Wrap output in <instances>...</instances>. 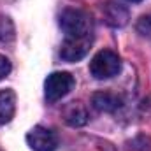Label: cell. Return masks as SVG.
<instances>
[{"label": "cell", "instance_id": "9", "mask_svg": "<svg viewBox=\"0 0 151 151\" xmlns=\"http://www.w3.org/2000/svg\"><path fill=\"white\" fill-rule=\"evenodd\" d=\"M16 111V95L12 90H0V125L12 119Z\"/></svg>", "mask_w": 151, "mask_h": 151}, {"label": "cell", "instance_id": "10", "mask_svg": "<svg viewBox=\"0 0 151 151\" xmlns=\"http://www.w3.org/2000/svg\"><path fill=\"white\" fill-rule=\"evenodd\" d=\"M14 37H16V32H14V25H12L11 18L0 16V42L9 44L14 40Z\"/></svg>", "mask_w": 151, "mask_h": 151}, {"label": "cell", "instance_id": "12", "mask_svg": "<svg viewBox=\"0 0 151 151\" xmlns=\"http://www.w3.org/2000/svg\"><path fill=\"white\" fill-rule=\"evenodd\" d=\"M137 30L142 34V35H148L151 37V16H142L137 23Z\"/></svg>", "mask_w": 151, "mask_h": 151}, {"label": "cell", "instance_id": "7", "mask_svg": "<svg viewBox=\"0 0 151 151\" xmlns=\"http://www.w3.org/2000/svg\"><path fill=\"white\" fill-rule=\"evenodd\" d=\"M62 116L65 119L67 125L70 127H83L88 123L90 116H88V109L83 102H69L63 111H62Z\"/></svg>", "mask_w": 151, "mask_h": 151}, {"label": "cell", "instance_id": "11", "mask_svg": "<svg viewBox=\"0 0 151 151\" xmlns=\"http://www.w3.org/2000/svg\"><path fill=\"white\" fill-rule=\"evenodd\" d=\"M132 148L134 150H139V151H151V139L141 135L135 141H132Z\"/></svg>", "mask_w": 151, "mask_h": 151}, {"label": "cell", "instance_id": "6", "mask_svg": "<svg viewBox=\"0 0 151 151\" xmlns=\"http://www.w3.org/2000/svg\"><path fill=\"white\" fill-rule=\"evenodd\" d=\"M102 12H104V19L109 27L114 28H121L128 23L130 19V12L125 5H121L119 2H107L104 7H102Z\"/></svg>", "mask_w": 151, "mask_h": 151}, {"label": "cell", "instance_id": "8", "mask_svg": "<svg viewBox=\"0 0 151 151\" xmlns=\"http://www.w3.org/2000/svg\"><path fill=\"white\" fill-rule=\"evenodd\" d=\"M91 104L97 111L102 113H114L121 107V99L109 91H99L91 97Z\"/></svg>", "mask_w": 151, "mask_h": 151}, {"label": "cell", "instance_id": "4", "mask_svg": "<svg viewBox=\"0 0 151 151\" xmlns=\"http://www.w3.org/2000/svg\"><path fill=\"white\" fill-rule=\"evenodd\" d=\"M91 35H67L62 42L60 47V56L65 62H77L84 58L91 47Z\"/></svg>", "mask_w": 151, "mask_h": 151}, {"label": "cell", "instance_id": "14", "mask_svg": "<svg viewBox=\"0 0 151 151\" xmlns=\"http://www.w3.org/2000/svg\"><path fill=\"white\" fill-rule=\"evenodd\" d=\"M127 2H132V4H137V2H141V0H127Z\"/></svg>", "mask_w": 151, "mask_h": 151}, {"label": "cell", "instance_id": "2", "mask_svg": "<svg viewBox=\"0 0 151 151\" xmlns=\"http://www.w3.org/2000/svg\"><path fill=\"white\" fill-rule=\"evenodd\" d=\"M121 69V60L119 56L109 51V49H104V51H99L91 63H90V72L95 79H107V77H113L119 72Z\"/></svg>", "mask_w": 151, "mask_h": 151}, {"label": "cell", "instance_id": "5", "mask_svg": "<svg viewBox=\"0 0 151 151\" xmlns=\"http://www.w3.org/2000/svg\"><path fill=\"white\" fill-rule=\"evenodd\" d=\"M27 142L34 151H55L58 146L56 135L44 127H34L27 134Z\"/></svg>", "mask_w": 151, "mask_h": 151}, {"label": "cell", "instance_id": "1", "mask_svg": "<svg viewBox=\"0 0 151 151\" xmlns=\"http://www.w3.org/2000/svg\"><path fill=\"white\" fill-rule=\"evenodd\" d=\"M60 27L67 35H91V16L81 9H65L60 14Z\"/></svg>", "mask_w": 151, "mask_h": 151}, {"label": "cell", "instance_id": "13", "mask_svg": "<svg viewBox=\"0 0 151 151\" xmlns=\"http://www.w3.org/2000/svg\"><path fill=\"white\" fill-rule=\"evenodd\" d=\"M9 72H11V62L5 56L0 55V79H4L5 76H9Z\"/></svg>", "mask_w": 151, "mask_h": 151}, {"label": "cell", "instance_id": "3", "mask_svg": "<svg viewBox=\"0 0 151 151\" xmlns=\"http://www.w3.org/2000/svg\"><path fill=\"white\" fill-rule=\"evenodd\" d=\"M76 81L69 72H53L47 76L46 83H44V93L46 99L49 102H56L62 97H65L72 88H74Z\"/></svg>", "mask_w": 151, "mask_h": 151}]
</instances>
